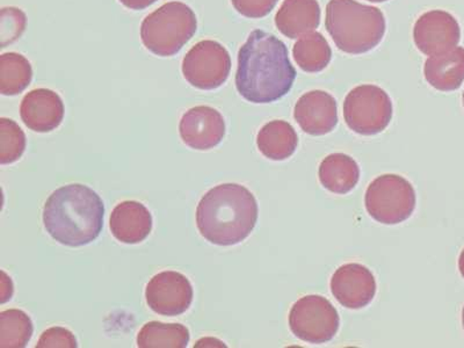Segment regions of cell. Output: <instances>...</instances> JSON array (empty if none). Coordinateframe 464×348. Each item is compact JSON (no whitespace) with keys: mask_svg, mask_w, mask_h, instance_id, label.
<instances>
[{"mask_svg":"<svg viewBox=\"0 0 464 348\" xmlns=\"http://www.w3.org/2000/svg\"><path fill=\"white\" fill-rule=\"evenodd\" d=\"M296 74L287 47L269 33L256 29L239 49L236 87L247 102L279 101L292 89Z\"/></svg>","mask_w":464,"mask_h":348,"instance_id":"obj_1","label":"cell"},{"mask_svg":"<svg viewBox=\"0 0 464 348\" xmlns=\"http://www.w3.org/2000/svg\"><path fill=\"white\" fill-rule=\"evenodd\" d=\"M254 194L238 184H222L202 197L197 208V226L203 238L218 246L244 242L258 221Z\"/></svg>","mask_w":464,"mask_h":348,"instance_id":"obj_2","label":"cell"},{"mask_svg":"<svg viewBox=\"0 0 464 348\" xmlns=\"http://www.w3.org/2000/svg\"><path fill=\"white\" fill-rule=\"evenodd\" d=\"M105 206L93 189L82 184L58 188L44 207V226L53 239L70 247L89 246L103 227Z\"/></svg>","mask_w":464,"mask_h":348,"instance_id":"obj_3","label":"cell"},{"mask_svg":"<svg viewBox=\"0 0 464 348\" xmlns=\"http://www.w3.org/2000/svg\"><path fill=\"white\" fill-rule=\"evenodd\" d=\"M325 24L335 45L351 55L371 52L385 33V19L380 8L355 0H330Z\"/></svg>","mask_w":464,"mask_h":348,"instance_id":"obj_4","label":"cell"},{"mask_svg":"<svg viewBox=\"0 0 464 348\" xmlns=\"http://www.w3.org/2000/svg\"><path fill=\"white\" fill-rule=\"evenodd\" d=\"M197 15L180 2L164 4L140 24V40L157 56L169 57L179 53L196 34Z\"/></svg>","mask_w":464,"mask_h":348,"instance_id":"obj_5","label":"cell"},{"mask_svg":"<svg viewBox=\"0 0 464 348\" xmlns=\"http://www.w3.org/2000/svg\"><path fill=\"white\" fill-rule=\"evenodd\" d=\"M416 203L413 186L397 174L377 177L364 196V206L371 218L387 226L400 225L411 218Z\"/></svg>","mask_w":464,"mask_h":348,"instance_id":"obj_6","label":"cell"},{"mask_svg":"<svg viewBox=\"0 0 464 348\" xmlns=\"http://www.w3.org/2000/svg\"><path fill=\"white\" fill-rule=\"evenodd\" d=\"M343 118L356 134H380L392 119V102L384 90L375 85L355 87L343 102Z\"/></svg>","mask_w":464,"mask_h":348,"instance_id":"obj_7","label":"cell"},{"mask_svg":"<svg viewBox=\"0 0 464 348\" xmlns=\"http://www.w3.org/2000/svg\"><path fill=\"white\" fill-rule=\"evenodd\" d=\"M341 319L329 300L319 295L300 298L289 313V327L305 343H324L337 334Z\"/></svg>","mask_w":464,"mask_h":348,"instance_id":"obj_8","label":"cell"},{"mask_svg":"<svg viewBox=\"0 0 464 348\" xmlns=\"http://www.w3.org/2000/svg\"><path fill=\"white\" fill-rule=\"evenodd\" d=\"M231 58L217 41L205 40L194 45L182 61V73L198 90H215L229 77Z\"/></svg>","mask_w":464,"mask_h":348,"instance_id":"obj_9","label":"cell"},{"mask_svg":"<svg viewBox=\"0 0 464 348\" xmlns=\"http://www.w3.org/2000/svg\"><path fill=\"white\" fill-rule=\"evenodd\" d=\"M193 287L179 272H160L152 277L145 289L149 308L161 316H179L193 302Z\"/></svg>","mask_w":464,"mask_h":348,"instance_id":"obj_10","label":"cell"},{"mask_svg":"<svg viewBox=\"0 0 464 348\" xmlns=\"http://www.w3.org/2000/svg\"><path fill=\"white\" fill-rule=\"evenodd\" d=\"M461 29L449 12L430 11L417 20L413 39L425 55L433 56L450 51L459 43Z\"/></svg>","mask_w":464,"mask_h":348,"instance_id":"obj_11","label":"cell"},{"mask_svg":"<svg viewBox=\"0 0 464 348\" xmlns=\"http://www.w3.org/2000/svg\"><path fill=\"white\" fill-rule=\"evenodd\" d=\"M182 142L194 150H210L226 136V121L218 110L197 106L186 111L180 120Z\"/></svg>","mask_w":464,"mask_h":348,"instance_id":"obj_12","label":"cell"},{"mask_svg":"<svg viewBox=\"0 0 464 348\" xmlns=\"http://www.w3.org/2000/svg\"><path fill=\"white\" fill-rule=\"evenodd\" d=\"M331 292L335 300L347 309H362L376 295V281L372 273L362 264H346L334 273Z\"/></svg>","mask_w":464,"mask_h":348,"instance_id":"obj_13","label":"cell"},{"mask_svg":"<svg viewBox=\"0 0 464 348\" xmlns=\"http://www.w3.org/2000/svg\"><path fill=\"white\" fill-rule=\"evenodd\" d=\"M294 118L306 134H329L338 123V107L335 99L325 91H312L302 95L294 110Z\"/></svg>","mask_w":464,"mask_h":348,"instance_id":"obj_14","label":"cell"},{"mask_svg":"<svg viewBox=\"0 0 464 348\" xmlns=\"http://www.w3.org/2000/svg\"><path fill=\"white\" fill-rule=\"evenodd\" d=\"M20 116L33 131H53L63 121L64 103L60 95L52 90H33L23 99Z\"/></svg>","mask_w":464,"mask_h":348,"instance_id":"obj_15","label":"cell"},{"mask_svg":"<svg viewBox=\"0 0 464 348\" xmlns=\"http://www.w3.org/2000/svg\"><path fill=\"white\" fill-rule=\"evenodd\" d=\"M111 235L123 244H139L148 238L152 230L150 211L138 201H123L111 211Z\"/></svg>","mask_w":464,"mask_h":348,"instance_id":"obj_16","label":"cell"},{"mask_svg":"<svg viewBox=\"0 0 464 348\" xmlns=\"http://www.w3.org/2000/svg\"><path fill=\"white\" fill-rule=\"evenodd\" d=\"M321 23L317 0H285L276 15V24L288 39L310 34Z\"/></svg>","mask_w":464,"mask_h":348,"instance_id":"obj_17","label":"cell"},{"mask_svg":"<svg viewBox=\"0 0 464 348\" xmlns=\"http://www.w3.org/2000/svg\"><path fill=\"white\" fill-rule=\"evenodd\" d=\"M424 73L426 81L435 90L451 92L464 81V48L458 47L428 58Z\"/></svg>","mask_w":464,"mask_h":348,"instance_id":"obj_18","label":"cell"},{"mask_svg":"<svg viewBox=\"0 0 464 348\" xmlns=\"http://www.w3.org/2000/svg\"><path fill=\"white\" fill-rule=\"evenodd\" d=\"M318 176L324 188L343 196L358 185L360 169L358 163L345 153H333L319 165Z\"/></svg>","mask_w":464,"mask_h":348,"instance_id":"obj_19","label":"cell"},{"mask_svg":"<svg viewBox=\"0 0 464 348\" xmlns=\"http://www.w3.org/2000/svg\"><path fill=\"white\" fill-rule=\"evenodd\" d=\"M298 138L295 130L283 120L268 122L256 136V145L265 157L285 160L296 151Z\"/></svg>","mask_w":464,"mask_h":348,"instance_id":"obj_20","label":"cell"},{"mask_svg":"<svg viewBox=\"0 0 464 348\" xmlns=\"http://www.w3.org/2000/svg\"><path fill=\"white\" fill-rule=\"evenodd\" d=\"M293 56L304 72H323L330 64L333 51L321 33L306 34L293 48Z\"/></svg>","mask_w":464,"mask_h":348,"instance_id":"obj_21","label":"cell"},{"mask_svg":"<svg viewBox=\"0 0 464 348\" xmlns=\"http://www.w3.org/2000/svg\"><path fill=\"white\" fill-rule=\"evenodd\" d=\"M189 331L181 324L149 322L138 334L140 348H185L189 343Z\"/></svg>","mask_w":464,"mask_h":348,"instance_id":"obj_22","label":"cell"},{"mask_svg":"<svg viewBox=\"0 0 464 348\" xmlns=\"http://www.w3.org/2000/svg\"><path fill=\"white\" fill-rule=\"evenodd\" d=\"M32 78V65L26 57L16 53L0 56V92L3 95L24 92L31 84Z\"/></svg>","mask_w":464,"mask_h":348,"instance_id":"obj_23","label":"cell"},{"mask_svg":"<svg viewBox=\"0 0 464 348\" xmlns=\"http://www.w3.org/2000/svg\"><path fill=\"white\" fill-rule=\"evenodd\" d=\"M33 331L32 319L23 310L10 309L0 314V347H26Z\"/></svg>","mask_w":464,"mask_h":348,"instance_id":"obj_24","label":"cell"},{"mask_svg":"<svg viewBox=\"0 0 464 348\" xmlns=\"http://www.w3.org/2000/svg\"><path fill=\"white\" fill-rule=\"evenodd\" d=\"M26 149V135L14 120L0 119V163H15Z\"/></svg>","mask_w":464,"mask_h":348,"instance_id":"obj_25","label":"cell"},{"mask_svg":"<svg viewBox=\"0 0 464 348\" xmlns=\"http://www.w3.org/2000/svg\"><path fill=\"white\" fill-rule=\"evenodd\" d=\"M26 14L15 7H5L0 14V37H2V48L14 44L23 35L26 28Z\"/></svg>","mask_w":464,"mask_h":348,"instance_id":"obj_26","label":"cell"},{"mask_svg":"<svg viewBox=\"0 0 464 348\" xmlns=\"http://www.w3.org/2000/svg\"><path fill=\"white\" fill-rule=\"evenodd\" d=\"M77 341L72 331L53 326L45 330L37 342L36 348H76Z\"/></svg>","mask_w":464,"mask_h":348,"instance_id":"obj_27","label":"cell"},{"mask_svg":"<svg viewBox=\"0 0 464 348\" xmlns=\"http://www.w3.org/2000/svg\"><path fill=\"white\" fill-rule=\"evenodd\" d=\"M279 0H231L238 14L251 19L264 18L271 14Z\"/></svg>","mask_w":464,"mask_h":348,"instance_id":"obj_28","label":"cell"},{"mask_svg":"<svg viewBox=\"0 0 464 348\" xmlns=\"http://www.w3.org/2000/svg\"><path fill=\"white\" fill-rule=\"evenodd\" d=\"M124 6L130 8V10H144L152 4H155L157 0H120Z\"/></svg>","mask_w":464,"mask_h":348,"instance_id":"obj_29","label":"cell"},{"mask_svg":"<svg viewBox=\"0 0 464 348\" xmlns=\"http://www.w3.org/2000/svg\"><path fill=\"white\" fill-rule=\"evenodd\" d=\"M459 273H461V276L464 277V248L463 251L461 252V256H459Z\"/></svg>","mask_w":464,"mask_h":348,"instance_id":"obj_30","label":"cell"},{"mask_svg":"<svg viewBox=\"0 0 464 348\" xmlns=\"http://www.w3.org/2000/svg\"><path fill=\"white\" fill-rule=\"evenodd\" d=\"M368 2H372V3H383V2H387V0H368Z\"/></svg>","mask_w":464,"mask_h":348,"instance_id":"obj_31","label":"cell"},{"mask_svg":"<svg viewBox=\"0 0 464 348\" xmlns=\"http://www.w3.org/2000/svg\"><path fill=\"white\" fill-rule=\"evenodd\" d=\"M462 325H463V330H464V306H463V310H462Z\"/></svg>","mask_w":464,"mask_h":348,"instance_id":"obj_32","label":"cell"},{"mask_svg":"<svg viewBox=\"0 0 464 348\" xmlns=\"http://www.w3.org/2000/svg\"><path fill=\"white\" fill-rule=\"evenodd\" d=\"M462 98H463V107H464V92H463V97Z\"/></svg>","mask_w":464,"mask_h":348,"instance_id":"obj_33","label":"cell"}]
</instances>
